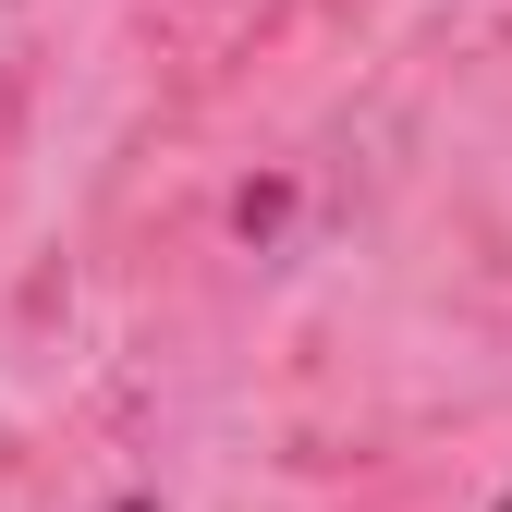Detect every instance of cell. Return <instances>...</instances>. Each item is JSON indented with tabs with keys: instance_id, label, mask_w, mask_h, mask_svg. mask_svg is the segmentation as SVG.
<instances>
[{
	"instance_id": "1",
	"label": "cell",
	"mask_w": 512,
	"mask_h": 512,
	"mask_svg": "<svg viewBox=\"0 0 512 512\" xmlns=\"http://www.w3.org/2000/svg\"><path fill=\"white\" fill-rule=\"evenodd\" d=\"M122 512H147V500H122Z\"/></svg>"
}]
</instances>
